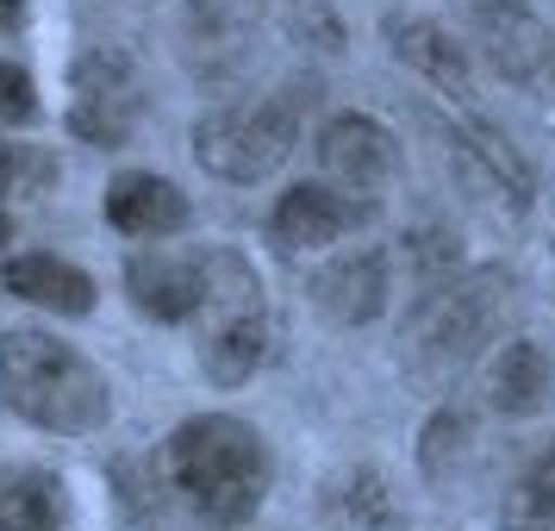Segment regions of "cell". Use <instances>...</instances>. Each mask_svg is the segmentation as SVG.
Listing matches in <instances>:
<instances>
[{
  "instance_id": "obj_1",
  "label": "cell",
  "mask_w": 555,
  "mask_h": 531,
  "mask_svg": "<svg viewBox=\"0 0 555 531\" xmlns=\"http://www.w3.org/2000/svg\"><path fill=\"white\" fill-rule=\"evenodd\" d=\"M0 401L26 426L56 431V438H88L113 419V394H106L101 369L69 338L31 326L0 338Z\"/></svg>"
},
{
  "instance_id": "obj_2",
  "label": "cell",
  "mask_w": 555,
  "mask_h": 531,
  "mask_svg": "<svg viewBox=\"0 0 555 531\" xmlns=\"http://www.w3.org/2000/svg\"><path fill=\"white\" fill-rule=\"evenodd\" d=\"M169 481L206 526H250L269 494V444L231 413H201L169 438Z\"/></svg>"
},
{
  "instance_id": "obj_3",
  "label": "cell",
  "mask_w": 555,
  "mask_h": 531,
  "mask_svg": "<svg viewBox=\"0 0 555 531\" xmlns=\"http://www.w3.org/2000/svg\"><path fill=\"white\" fill-rule=\"evenodd\" d=\"M312 88H275L269 101H231L194 119V156L219 181H262L300 144Z\"/></svg>"
},
{
  "instance_id": "obj_4",
  "label": "cell",
  "mask_w": 555,
  "mask_h": 531,
  "mask_svg": "<svg viewBox=\"0 0 555 531\" xmlns=\"http://www.w3.org/2000/svg\"><path fill=\"white\" fill-rule=\"evenodd\" d=\"M505 326H512V276L475 269V276H455L425 294V306L412 313V356L425 376H455Z\"/></svg>"
},
{
  "instance_id": "obj_5",
  "label": "cell",
  "mask_w": 555,
  "mask_h": 531,
  "mask_svg": "<svg viewBox=\"0 0 555 531\" xmlns=\"http://www.w3.org/2000/svg\"><path fill=\"white\" fill-rule=\"evenodd\" d=\"M201 369L219 388H237L262 369L269 356V301L256 263L237 251H206V301H201Z\"/></svg>"
},
{
  "instance_id": "obj_6",
  "label": "cell",
  "mask_w": 555,
  "mask_h": 531,
  "mask_svg": "<svg viewBox=\"0 0 555 531\" xmlns=\"http://www.w3.org/2000/svg\"><path fill=\"white\" fill-rule=\"evenodd\" d=\"M375 219V206L362 201V188H331V181H294L287 194L275 201V231L281 251H319V244H337V238H350Z\"/></svg>"
},
{
  "instance_id": "obj_7",
  "label": "cell",
  "mask_w": 555,
  "mask_h": 531,
  "mask_svg": "<svg viewBox=\"0 0 555 531\" xmlns=\"http://www.w3.org/2000/svg\"><path fill=\"white\" fill-rule=\"evenodd\" d=\"M475 31H480V45H487V63L505 81H518V88H555V31L537 13L512 7V0H480Z\"/></svg>"
},
{
  "instance_id": "obj_8",
  "label": "cell",
  "mask_w": 555,
  "mask_h": 531,
  "mask_svg": "<svg viewBox=\"0 0 555 531\" xmlns=\"http://www.w3.org/2000/svg\"><path fill=\"white\" fill-rule=\"evenodd\" d=\"M250 45H256L250 0H188V13H181V51L194 63V76L231 81L250 63Z\"/></svg>"
},
{
  "instance_id": "obj_9",
  "label": "cell",
  "mask_w": 555,
  "mask_h": 531,
  "mask_svg": "<svg viewBox=\"0 0 555 531\" xmlns=\"http://www.w3.org/2000/svg\"><path fill=\"white\" fill-rule=\"evenodd\" d=\"M138 76H131V63L119 51H94L76 63V106H69V126L81 138H94V144H119L138 119Z\"/></svg>"
},
{
  "instance_id": "obj_10",
  "label": "cell",
  "mask_w": 555,
  "mask_h": 531,
  "mask_svg": "<svg viewBox=\"0 0 555 531\" xmlns=\"http://www.w3.org/2000/svg\"><path fill=\"white\" fill-rule=\"evenodd\" d=\"M126 294L138 313H151L163 326L201 319L206 301V251H144L126 263Z\"/></svg>"
},
{
  "instance_id": "obj_11",
  "label": "cell",
  "mask_w": 555,
  "mask_h": 531,
  "mask_svg": "<svg viewBox=\"0 0 555 531\" xmlns=\"http://www.w3.org/2000/svg\"><path fill=\"white\" fill-rule=\"evenodd\" d=\"M312 306L325 313L331 326H369L387 313V294H393V263L387 251H350V256H331L319 276L306 281Z\"/></svg>"
},
{
  "instance_id": "obj_12",
  "label": "cell",
  "mask_w": 555,
  "mask_h": 531,
  "mask_svg": "<svg viewBox=\"0 0 555 531\" xmlns=\"http://www.w3.org/2000/svg\"><path fill=\"white\" fill-rule=\"evenodd\" d=\"M319 169H325L331 181H344V188H380V181L393 176V163H400V151H393V138L369 119V113H344V119H331L325 131H319Z\"/></svg>"
},
{
  "instance_id": "obj_13",
  "label": "cell",
  "mask_w": 555,
  "mask_h": 531,
  "mask_svg": "<svg viewBox=\"0 0 555 531\" xmlns=\"http://www.w3.org/2000/svg\"><path fill=\"white\" fill-rule=\"evenodd\" d=\"M106 219L113 231H126V238H176L188 226V194H181L169 176H151V169H126V176H113L106 188Z\"/></svg>"
},
{
  "instance_id": "obj_14",
  "label": "cell",
  "mask_w": 555,
  "mask_h": 531,
  "mask_svg": "<svg viewBox=\"0 0 555 531\" xmlns=\"http://www.w3.org/2000/svg\"><path fill=\"white\" fill-rule=\"evenodd\" d=\"M0 288L13 294V301L26 306H44V313H63V319H81V313H94V276L76 269V263H63V256H13L7 269H0Z\"/></svg>"
},
{
  "instance_id": "obj_15",
  "label": "cell",
  "mask_w": 555,
  "mask_h": 531,
  "mask_svg": "<svg viewBox=\"0 0 555 531\" xmlns=\"http://www.w3.org/2000/svg\"><path fill=\"white\" fill-rule=\"evenodd\" d=\"M69 494L56 469L38 463H0V531H63Z\"/></svg>"
},
{
  "instance_id": "obj_16",
  "label": "cell",
  "mask_w": 555,
  "mask_h": 531,
  "mask_svg": "<svg viewBox=\"0 0 555 531\" xmlns=\"http://www.w3.org/2000/svg\"><path fill=\"white\" fill-rule=\"evenodd\" d=\"M387 45L430 88H443L450 101H468V63H462V51H455V38L443 26H430V20H387Z\"/></svg>"
},
{
  "instance_id": "obj_17",
  "label": "cell",
  "mask_w": 555,
  "mask_h": 531,
  "mask_svg": "<svg viewBox=\"0 0 555 531\" xmlns=\"http://www.w3.org/2000/svg\"><path fill=\"white\" fill-rule=\"evenodd\" d=\"M550 394V356L525 344V338H512L500 344L493 356V369H487V401L500 406V413H537Z\"/></svg>"
},
{
  "instance_id": "obj_18",
  "label": "cell",
  "mask_w": 555,
  "mask_h": 531,
  "mask_svg": "<svg viewBox=\"0 0 555 531\" xmlns=\"http://www.w3.org/2000/svg\"><path fill=\"white\" fill-rule=\"evenodd\" d=\"M500 531H555V438L530 456L500 501Z\"/></svg>"
},
{
  "instance_id": "obj_19",
  "label": "cell",
  "mask_w": 555,
  "mask_h": 531,
  "mask_svg": "<svg viewBox=\"0 0 555 531\" xmlns=\"http://www.w3.org/2000/svg\"><path fill=\"white\" fill-rule=\"evenodd\" d=\"M56 181V156L44 144H20V138H0V201L7 194H44Z\"/></svg>"
},
{
  "instance_id": "obj_20",
  "label": "cell",
  "mask_w": 555,
  "mask_h": 531,
  "mask_svg": "<svg viewBox=\"0 0 555 531\" xmlns=\"http://www.w3.org/2000/svg\"><path fill=\"white\" fill-rule=\"evenodd\" d=\"M287 31L312 45V51H344V20H337V7L331 0H287Z\"/></svg>"
},
{
  "instance_id": "obj_21",
  "label": "cell",
  "mask_w": 555,
  "mask_h": 531,
  "mask_svg": "<svg viewBox=\"0 0 555 531\" xmlns=\"http://www.w3.org/2000/svg\"><path fill=\"white\" fill-rule=\"evenodd\" d=\"M38 119V88L20 63L0 56V126H31Z\"/></svg>"
},
{
  "instance_id": "obj_22",
  "label": "cell",
  "mask_w": 555,
  "mask_h": 531,
  "mask_svg": "<svg viewBox=\"0 0 555 531\" xmlns=\"http://www.w3.org/2000/svg\"><path fill=\"white\" fill-rule=\"evenodd\" d=\"M20 13H26V0H0V38L20 26Z\"/></svg>"
},
{
  "instance_id": "obj_23",
  "label": "cell",
  "mask_w": 555,
  "mask_h": 531,
  "mask_svg": "<svg viewBox=\"0 0 555 531\" xmlns=\"http://www.w3.org/2000/svg\"><path fill=\"white\" fill-rule=\"evenodd\" d=\"M0 244H13V219H7V206H0Z\"/></svg>"
}]
</instances>
